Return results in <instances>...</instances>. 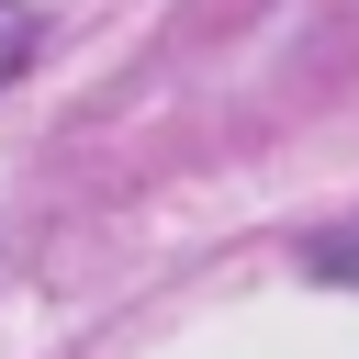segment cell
<instances>
[{"instance_id":"obj_2","label":"cell","mask_w":359,"mask_h":359,"mask_svg":"<svg viewBox=\"0 0 359 359\" xmlns=\"http://www.w3.org/2000/svg\"><path fill=\"white\" fill-rule=\"evenodd\" d=\"M34 56V0H0V79Z\"/></svg>"},{"instance_id":"obj_1","label":"cell","mask_w":359,"mask_h":359,"mask_svg":"<svg viewBox=\"0 0 359 359\" xmlns=\"http://www.w3.org/2000/svg\"><path fill=\"white\" fill-rule=\"evenodd\" d=\"M303 258H314V280H359V224H337V236H314Z\"/></svg>"}]
</instances>
